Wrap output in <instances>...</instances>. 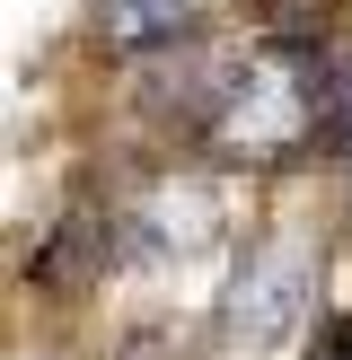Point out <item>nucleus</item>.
I'll return each instance as SVG.
<instances>
[{
    "label": "nucleus",
    "mask_w": 352,
    "mask_h": 360,
    "mask_svg": "<svg viewBox=\"0 0 352 360\" xmlns=\"http://www.w3.org/2000/svg\"><path fill=\"white\" fill-rule=\"evenodd\" d=\"M317 123H326V62L317 70H299V62H246L238 79L220 88L211 132H220L229 158H282L291 141H308Z\"/></svg>",
    "instance_id": "obj_1"
},
{
    "label": "nucleus",
    "mask_w": 352,
    "mask_h": 360,
    "mask_svg": "<svg viewBox=\"0 0 352 360\" xmlns=\"http://www.w3.org/2000/svg\"><path fill=\"white\" fill-rule=\"evenodd\" d=\"M308 281H317V255L299 238H256L238 255V281H229V334H246V343H282V334H299V316H308Z\"/></svg>",
    "instance_id": "obj_2"
},
{
    "label": "nucleus",
    "mask_w": 352,
    "mask_h": 360,
    "mask_svg": "<svg viewBox=\"0 0 352 360\" xmlns=\"http://www.w3.org/2000/svg\"><path fill=\"white\" fill-rule=\"evenodd\" d=\"M203 238H211V193H203V185H158L150 202L132 211V255H141V264L194 255Z\"/></svg>",
    "instance_id": "obj_3"
},
{
    "label": "nucleus",
    "mask_w": 352,
    "mask_h": 360,
    "mask_svg": "<svg viewBox=\"0 0 352 360\" xmlns=\"http://www.w3.org/2000/svg\"><path fill=\"white\" fill-rule=\"evenodd\" d=\"M194 18V0H97V27L115 35L123 53H141V44H158V35H176Z\"/></svg>",
    "instance_id": "obj_4"
},
{
    "label": "nucleus",
    "mask_w": 352,
    "mask_h": 360,
    "mask_svg": "<svg viewBox=\"0 0 352 360\" xmlns=\"http://www.w3.org/2000/svg\"><path fill=\"white\" fill-rule=\"evenodd\" d=\"M308 360H352V316H334V326L317 334V352H308Z\"/></svg>",
    "instance_id": "obj_5"
}]
</instances>
